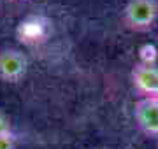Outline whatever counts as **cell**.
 I'll return each instance as SVG.
<instances>
[{
  "label": "cell",
  "instance_id": "obj_1",
  "mask_svg": "<svg viewBox=\"0 0 158 149\" xmlns=\"http://www.w3.org/2000/svg\"><path fill=\"white\" fill-rule=\"evenodd\" d=\"M158 0H128L123 11V21L130 30L148 32L156 25Z\"/></svg>",
  "mask_w": 158,
  "mask_h": 149
},
{
  "label": "cell",
  "instance_id": "obj_2",
  "mask_svg": "<svg viewBox=\"0 0 158 149\" xmlns=\"http://www.w3.org/2000/svg\"><path fill=\"white\" fill-rule=\"evenodd\" d=\"M28 60L18 49H2L0 51V81L4 83H19L27 75Z\"/></svg>",
  "mask_w": 158,
  "mask_h": 149
},
{
  "label": "cell",
  "instance_id": "obj_3",
  "mask_svg": "<svg viewBox=\"0 0 158 149\" xmlns=\"http://www.w3.org/2000/svg\"><path fill=\"white\" fill-rule=\"evenodd\" d=\"M132 83L142 98L158 97V67L153 63H137L132 69Z\"/></svg>",
  "mask_w": 158,
  "mask_h": 149
},
{
  "label": "cell",
  "instance_id": "obj_4",
  "mask_svg": "<svg viewBox=\"0 0 158 149\" xmlns=\"http://www.w3.org/2000/svg\"><path fill=\"white\" fill-rule=\"evenodd\" d=\"M134 116L142 132L149 137L158 139V97L137 100L134 107Z\"/></svg>",
  "mask_w": 158,
  "mask_h": 149
},
{
  "label": "cell",
  "instance_id": "obj_5",
  "mask_svg": "<svg viewBox=\"0 0 158 149\" xmlns=\"http://www.w3.org/2000/svg\"><path fill=\"white\" fill-rule=\"evenodd\" d=\"M16 147V135L11 132H6L0 135V149H14Z\"/></svg>",
  "mask_w": 158,
  "mask_h": 149
},
{
  "label": "cell",
  "instance_id": "obj_6",
  "mask_svg": "<svg viewBox=\"0 0 158 149\" xmlns=\"http://www.w3.org/2000/svg\"><path fill=\"white\" fill-rule=\"evenodd\" d=\"M6 132H11V119L4 111L0 109V135Z\"/></svg>",
  "mask_w": 158,
  "mask_h": 149
},
{
  "label": "cell",
  "instance_id": "obj_7",
  "mask_svg": "<svg viewBox=\"0 0 158 149\" xmlns=\"http://www.w3.org/2000/svg\"><path fill=\"white\" fill-rule=\"evenodd\" d=\"M11 2H18V0H11Z\"/></svg>",
  "mask_w": 158,
  "mask_h": 149
}]
</instances>
